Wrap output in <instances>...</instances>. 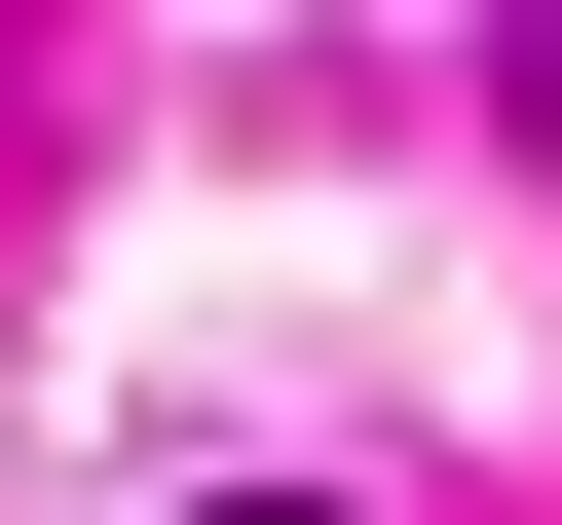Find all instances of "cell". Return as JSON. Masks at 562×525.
I'll return each instance as SVG.
<instances>
[{"mask_svg":"<svg viewBox=\"0 0 562 525\" xmlns=\"http://www.w3.org/2000/svg\"><path fill=\"white\" fill-rule=\"evenodd\" d=\"M487 76H525V113H562V0H487Z\"/></svg>","mask_w":562,"mask_h":525,"instance_id":"6da1fadb","label":"cell"},{"mask_svg":"<svg viewBox=\"0 0 562 525\" xmlns=\"http://www.w3.org/2000/svg\"><path fill=\"white\" fill-rule=\"evenodd\" d=\"M225 525H301V488H225Z\"/></svg>","mask_w":562,"mask_h":525,"instance_id":"7a4b0ae2","label":"cell"}]
</instances>
